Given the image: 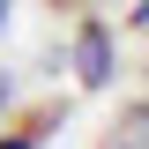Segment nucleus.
<instances>
[{
  "instance_id": "f257e3e1",
  "label": "nucleus",
  "mask_w": 149,
  "mask_h": 149,
  "mask_svg": "<svg viewBox=\"0 0 149 149\" xmlns=\"http://www.w3.org/2000/svg\"><path fill=\"white\" fill-rule=\"evenodd\" d=\"M74 82H82V90H104V82H112V30L97 15L74 30Z\"/></svg>"
},
{
  "instance_id": "f03ea898",
  "label": "nucleus",
  "mask_w": 149,
  "mask_h": 149,
  "mask_svg": "<svg viewBox=\"0 0 149 149\" xmlns=\"http://www.w3.org/2000/svg\"><path fill=\"white\" fill-rule=\"evenodd\" d=\"M0 22H8V0H0Z\"/></svg>"
}]
</instances>
